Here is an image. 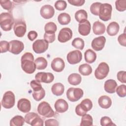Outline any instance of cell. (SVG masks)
I'll use <instances>...</instances> for the list:
<instances>
[{"mask_svg":"<svg viewBox=\"0 0 126 126\" xmlns=\"http://www.w3.org/2000/svg\"><path fill=\"white\" fill-rule=\"evenodd\" d=\"M21 67L23 70L28 74L34 72L36 68L34 62V57L31 53H25L21 57Z\"/></svg>","mask_w":126,"mask_h":126,"instance_id":"1","label":"cell"},{"mask_svg":"<svg viewBox=\"0 0 126 126\" xmlns=\"http://www.w3.org/2000/svg\"><path fill=\"white\" fill-rule=\"evenodd\" d=\"M14 19L9 12H3L0 15V26L4 31H9L12 29Z\"/></svg>","mask_w":126,"mask_h":126,"instance_id":"2","label":"cell"},{"mask_svg":"<svg viewBox=\"0 0 126 126\" xmlns=\"http://www.w3.org/2000/svg\"><path fill=\"white\" fill-rule=\"evenodd\" d=\"M93 107L92 101L89 98L83 100L75 108V113L79 116H82L91 110Z\"/></svg>","mask_w":126,"mask_h":126,"instance_id":"3","label":"cell"},{"mask_svg":"<svg viewBox=\"0 0 126 126\" xmlns=\"http://www.w3.org/2000/svg\"><path fill=\"white\" fill-rule=\"evenodd\" d=\"M37 112L39 115L46 118H51L55 115V112L50 105L46 101H42L38 104Z\"/></svg>","mask_w":126,"mask_h":126,"instance_id":"4","label":"cell"},{"mask_svg":"<svg viewBox=\"0 0 126 126\" xmlns=\"http://www.w3.org/2000/svg\"><path fill=\"white\" fill-rule=\"evenodd\" d=\"M112 11V5L107 3H104L101 4L98 16L99 18L103 21H107L110 20Z\"/></svg>","mask_w":126,"mask_h":126,"instance_id":"5","label":"cell"},{"mask_svg":"<svg viewBox=\"0 0 126 126\" xmlns=\"http://www.w3.org/2000/svg\"><path fill=\"white\" fill-rule=\"evenodd\" d=\"M25 122L31 126H43V120L36 113H28L25 116Z\"/></svg>","mask_w":126,"mask_h":126,"instance_id":"6","label":"cell"},{"mask_svg":"<svg viewBox=\"0 0 126 126\" xmlns=\"http://www.w3.org/2000/svg\"><path fill=\"white\" fill-rule=\"evenodd\" d=\"M15 102V96L14 94L11 91L6 92L2 97L1 100V105L3 107L6 109L12 108Z\"/></svg>","mask_w":126,"mask_h":126,"instance_id":"7","label":"cell"},{"mask_svg":"<svg viewBox=\"0 0 126 126\" xmlns=\"http://www.w3.org/2000/svg\"><path fill=\"white\" fill-rule=\"evenodd\" d=\"M82 89L79 88H70L66 91V97L71 102H75L79 100L83 96Z\"/></svg>","mask_w":126,"mask_h":126,"instance_id":"8","label":"cell"},{"mask_svg":"<svg viewBox=\"0 0 126 126\" xmlns=\"http://www.w3.org/2000/svg\"><path fill=\"white\" fill-rule=\"evenodd\" d=\"M109 72V67L105 62L100 63L94 71L95 77L98 80L105 78Z\"/></svg>","mask_w":126,"mask_h":126,"instance_id":"9","label":"cell"},{"mask_svg":"<svg viewBox=\"0 0 126 126\" xmlns=\"http://www.w3.org/2000/svg\"><path fill=\"white\" fill-rule=\"evenodd\" d=\"M49 43L44 39H37L32 44V49L37 54L45 52L48 48Z\"/></svg>","mask_w":126,"mask_h":126,"instance_id":"10","label":"cell"},{"mask_svg":"<svg viewBox=\"0 0 126 126\" xmlns=\"http://www.w3.org/2000/svg\"><path fill=\"white\" fill-rule=\"evenodd\" d=\"M13 30L16 36L19 37H23L27 31L26 23L23 20L16 21L14 23Z\"/></svg>","mask_w":126,"mask_h":126,"instance_id":"11","label":"cell"},{"mask_svg":"<svg viewBox=\"0 0 126 126\" xmlns=\"http://www.w3.org/2000/svg\"><path fill=\"white\" fill-rule=\"evenodd\" d=\"M9 52L14 54H19L24 49V43L18 40H12L9 42Z\"/></svg>","mask_w":126,"mask_h":126,"instance_id":"12","label":"cell"},{"mask_svg":"<svg viewBox=\"0 0 126 126\" xmlns=\"http://www.w3.org/2000/svg\"><path fill=\"white\" fill-rule=\"evenodd\" d=\"M66 58L69 63L71 64H75L81 61L82 59V54L79 50H73L68 53Z\"/></svg>","mask_w":126,"mask_h":126,"instance_id":"13","label":"cell"},{"mask_svg":"<svg viewBox=\"0 0 126 126\" xmlns=\"http://www.w3.org/2000/svg\"><path fill=\"white\" fill-rule=\"evenodd\" d=\"M72 31L68 28H63L59 32L58 39L61 43H65L70 40L72 37Z\"/></svg>","mask_w":126,"mask_h":126,"instance_id":"14","label":"cell"},{"mask_svg":"<svg viewBox=\"0 0 126 126\" xmlns=\"http://www.w3.org/2000/svg\"><path fill=\"white\" fill-rule=\"evenodd\" d=\"M35 79L39 82L44 83H50L54 79V75L50 72H40L35 75Z\"/></svg>","mask_w":126,"mask_h":126,"instance_id":"15","label":"cell"},{"mask_svg":"<svg viewBox=\"0 0 126 126\" xmlns=\"http://www.w3.org/2000/svg\"><path fill=\"white\" fill-rule=\"evenodd\" d=\"M40 13L42 18L45 19H49L52 18L54 15L55 10L51 5L46 4L41 7Z\"/></svg>","mask_w":126,"mask_h":126,"instance_id":"16","label":"cell"},{"mask_svg":"<svg viewBox=\"0 0 126 126\" xmlns=\"http://www.w3.org/2000/svg\"><path fill=\"white\" fill-rule=\"evenodd\" d=\"M106 42V38L103 36H100L94 38L92 41V48L96 51H99L103 49Z\"/></svg>","mask_w":126,"mask_h":126,"instance_id":"17","label":"cell"},{"mask_svg":"<svg viewBox=\"0 0 126 126\" xmlns=\"http://www.w3.org/2000/svg\"><path fill=\"white\" fill-rule=\"evenodd\" d=\"M51 66L54 71L60 72L64 69L65 63L63 59L58 57L53 60L51 63Z\"/></svg>","mask_w":126,"mask_h":126,"instance_id":"18","label":"cell"},{"mask_svg":"<svg viewBox=\"0 0 126 126\" xmlns=\"http://www.w3.org/2000/svg\"><path fill=\"white\" fill-rule=\"evenodd\" d=\"M17 107L20 111L23 113H28L31 109V102L27 98H21L18 101Z\"/></svg>","mask_w":126,"mask_h":126,"instance_id":"19","label":"cell"},{"mask_svg":"<svg viewBox=\"0 0 126 126\" xmlns=\"http://www.w3.org/2000/svg\"><path fill=\"white\" fill-rule=\"evenodd\" d=\"M91 25L90 22L86 20L79 23L78 25V32L83 36L88 35L91 32Z\"/></svg>","mask_w":126,"mask_h":126,"instance_id":"20","label":"cell"},{"mask_svg":"<svg viewBox=\"0 0 126 126\" xmlns=\"http://www.w3.org/2000/svg\"><path fill=\"white\" fill-rule=\"evenodd\" d=\"M54 107L56 112L60 113L66 112L68 109L67 102L63 99H58L54 104Z\"/></svg>","mask_w":126,"mask_h":126,"instance_id":"21","label":"cell"},{"mask_svg":"<svg viewBox=\"0 0 126 126\" xmlns=\"http://www.w3.org/2000/svg\"><path fill=\"white\" fill-rule=\"evenodd\" d=\"M117 87L116 81L113 79L106 80L104 83V88L105 91L109 94H113L116 92V88Z\"/></svg>","mask_w":126,"mask_h":126,"instance_id":"22","label":"cell"},{"mask_svg":"<svg viewBox=\"0 0 126 126\" xmlns=\"http://www.w3.org/2000/svg\"><path fill=\"white\" fill-rule=\"evenodd\" d=\"M98 103L100 107L104 109H108L112 105V100L107 95H102L98 98Z\"/></svg>","mask_w":126,"mask_h":126,"instance_id":"23","label":"cell"},{"mask_svg":"<svg viewBox=\"0 0 126 126\" xmlns=\"http://www.w3.org/2000/svg\"><path fill=\"white\" fill-rule=\"evenodd\" d=\"M105 25L99 21H95L93 24V32L96 35H101L103 34L105 32Z\"/></svg>","mask_w":126,"mask_h":126,"instance_id":"24","label":"cell"},{"mask_svg":"<svg viewBox=\"0 0 126 126\" xmlns=\"http://www.w3.org/2000/svg\"><path fill=\"white\" fill-rule=\"evenodd\" d=\"M120 26L116 22H111L107 27V32L110 36H115L119 32Z\"/></svg>","mask_w":126,"mask_h":126,"instance_id":"25","label":"cell"},{"mask_svg":"<svg viewBox=\"0 0 126 126\" xmlns=\"http://www.w3.org/2000/svg\"><path fill=\"white\" fill-rule=\"evenodd\" d=\"M85 61L89 63H92L95 62L96 59V54L93 50L89 49L84 53Z\"/></svg>","mask_w":126,"mask_h":126,"instance_id":"26","label":"cell"},{"mask_svg":"<svg viewBox=\"0 0 126 126\" xmlns=\"http://www.w3.org/2000/svg\"><path fill=\"white\" fill-rule=\"evenodd\" d=\"M51 91L54 95L60 96L64 93V87L63 85L61 83H56L52 86Z\"/></svg>","mask_w":126,"mask_h":126,"instance_id":"27","label":"cell"},{"mask_svg":"<svg viewBox=\"0 0 126 126\" xmlns=\"http://www.w3.org/2000/svg\"><path fill=\"white\" fill-rule=\"evenodd\" d=\"M68 83L74 86H76L80 84L82 81V78L80 75L78 73H72L70 74L67 78Z\"/></svg>","mask_w":126,"mask_h":126,"instance_id":"28","label":"cell"},{"mask_svg":"<svg viewBox=\"0 0 126 126\" xmlns=\"http://www.w3.org/2000/svg\"><path fill=\"white\" fill-rule=\"evenodd\" d=\"M78 71L82 75L88 76L92 73L93 69L89 64L84 63L79 66Z\"/></svg>","mask_w":126,"mask_h":126,"instance_id":"29","label":"cell"},{"mask_svg":"<svg viewBox=\"0 0 126 126\" xmlns=\"http://www.w3.org/2000/svg\"><path fill=\"white\" fill-rule=\"evenodd\" d=\"M25 118L22 116L16 115L13 117L10 121V126H22L25 123Z\"/></svg>","mask_w":126,"mask_h":126,"instance_id":"30","label":"cell"},{"mask_svg":"<svg viewBox=\"0 0 126 126\" xmlns=\"http://www.w3.org/2000/svg\"><path fill=\"white\" fill-rule=\"evenodd\" d=\"M34 63H35L36 68L38 70H43L45 69L48 64V63L46 59L42 57L36 58L34 61Z\"/></svg>","mask_w":126,"mask_h":126,"instance_id":"31","label":"cell"},{"mask_svg":"<svg viewBox=\"0 0 126 126\" xmlns=\"http://www.w3.org/2000/svg\"><path fill=\"white\" fill-rule=\"evenodd\" d=\"M58 21L59 24L62 25L68 24L71 21L70 16L66 13H62L58 17Z\"/></svg>","mask_w":126,"mask_h":126,"instance_id":"32","label":"cell"},{"mask_svg":"<svg viewBox=\"0 0 126 126\" xmlns=\"http://www.w3.org/2000/svg\"><path fill=\"white\" fill-rule=\"evenodd\" d=\"M93 125V120L92 117L87 114L82 116L81 121L80 125L81 126H91Z\"/></svg>","mask_w":126,"mask_h":126,"instance_id":"33","label":"cell"},{"mask_svg":"<svg viewBox=\"0 0 126 126\" xmlns=\"http://www.w3.org/2000/svg\"><path fill=\"white\" fill-rule=\"evenodd\" d=\"M75 18L76 20L79 23L84 20H86L88 18L87 13L84 9L79 10L75 13Z\"/></svg>","mask_w":126,"mask_h":126,"instance_id":"34","label":"cell"},{"mask_svg":"<svg viewBox=\"0 0 126 126\" xmlns=\"http://www.w3.org/2000/svg\"><path fill=\"white\" fill-rule=\"evenodd\" d=\"M71 44L75 48L81 50L83 49L85 46L84 40L80 37H77L74 38L72 41Z\"/></svg>","mask_w":126,"mask_h":126,"instance_id":"35","label":"cell"},{"mask_svg":"<svg viewBox=\"0 0 126 126\" xmlns=\"http://www.w3.org/2000/svg\"><path fill=\"white\" fill-rule=\"evenodd\" d=\"M57 30L56 24L52 22H50L46 24L44 27V31L47 33H55Z\"/></svg>","mask_w":126,"mask_h":126,"instance_id":"36","label":"cell"},{"mask_svg":"<svg viewBox=\"0 0 126 126\" xmlns=\"http://www.w3.org/2000/svg\"><path fill=\"white\" fill-rule=\"evenodd\" d=\"M45 95V91L43 88H42L39 91L34 92L32 93V96L34 99L37 101L41 100Z\"/></svg>","mask_w":126,"mask_h":126,"instance_id":"37","label":"cell"},{"mask_svg":"<svg viewBox=\"0 0 126 126\" xmlns=\"http://www.w3.org/2000/svg\"><path fill=\"white\" fill-rule=\"evenodd\" d=\"M116 9L120 12L126 10V0H117L115 2Z\"/></svg>","mask_w":126,"mask_h":126,"instance_id":"38","label":"cell"},{"mask_svg":"<svg viewBox=\"0 0 126 126\" xmlns=\"http://www.w3.org/2000/svg\"><path fill=\"white\" fill-rule=\"evenodd\" d=\"M101 3L100 2H96L93 3L90 7V11L91 12L95 15V16H98L99 14V10L100 7Z\"/></svg>","mask_w":126,"mask_h":126,"instance_id":"39","label":"cell"},{"mask_svg":"<svg viewBox=\"0 0 126 126\" xmlns=\"http://www.w3.org/2000/svg\"><path fill=\"white\" fill-rule=\"evenodd\" d=\"M0 4L3 9L9 11H10L13 8V3L9 0H0Z\"/></svg>","mask_w":126,"mask_h":126,"instance_id":"40","label":"cell"},{"mask_svg":"<svg viewBox=\"0 0 126 126\" xmlns=\"http://www.w3.org/2000/svg\"><path fill=\"white\" fill-rule=\"evenodd\" d=\"M100 125L102 126H113L116 125L113 123L111 119L107 116L102 117L100 119Z\"/></svg>","mask_w":126,"mask_h":126,"instance_id":"41","label":"cell"},{"mask_svg":"<svg viewBox=\"0 0 126 126\" xmlns=\"http://www.w3.org/2000/svg\"><path fill=\"white\" fill-rule=\"evenodd\" d=\"M54 6L57 10L62 11L65 9L67 6V4L65 0H60L56 1Z\"/></svg>","mask_w":126,"mask_h":126,"instance_id":"42","label":"cell"},{"mask_svg":"<svg viewBox=\"0 0 126 126\" xmlns=\"http://www.w3.org/2000/svg\"><path fill=\"white\" fill-rule=\"evenodd\" d=\"M30 86L34 92H37L42 89V85L39 81L36 80H33L30 82Z\"/></svg>","mask_w":126,"mask_h":126,"instance_id":"43","label":"cell"},{"mask_svg":"<svg viewBox=\"0 0 126 126\" xmlns=\"http://www.w3.org/2000/svg\"><path fill=\"white\" fill-rule=\"evenodd\" d=\"M116 92L120 97H125L126 95V86L125 85H120L117 87Z\"/></svg>","mask_w":126,"mask_h":126,"instance_id":"44","label":"cell"},{"mask_svg":"<svg viewBox=\"0 0 126 126\" xmlns=\"http://www.w3.org/2000/svg\"><path fill=\"white\" fill-rule=\"evenodd\" d=\"M44 39L48 43L53 42L55 40V33L45 32L44 34Z\"/></svg>","mask_w":126,"mask_h":126,"instance_id":"45","label":"cell"},{"mask_svg":"<svg viewBox=\"0 0 126 126\" xmlns=\"http://www.w3.org/2000/svg\"><path fill=\"white\" fill-rule=\"evenodd\" d=\"M0 53H5L9 51V43L6 41L1 40L0 42Z\"/></svg>","mask_w":126,"mask_h":126,"instance_id":"46","label":"cell"},{"mask_svg":"<svg viewBox=\"0 0 126 126\" xmlns=\"http://www.w3.org/2000/svg\"><path fill=\"white\" fill-rule=\"evenodd\" d=\"M117 79L123 83H126V72L125 71H120L117 73Z\"/></svg>","mask_w":126,"mask_h":126,"instance_id":"47","label":"cell"},{"mask_svg":"<svg viewBox=\"0 0 126 126\" xmlns=\"http://www.w3.org/2000/svg\"><path fill=\"white\" fill-rule=\"evenodd\" d=\"M118 41L122 46L124 47L126 46V34L125 32L120 34L118 36Z\"/></svg>","mask_w":126,"mask_h":126,"instance_id":"48","label":"cell"},{"mask_svg":"<svg viewBox=\"0 0 126 126\" xmlns=\"http://www.w3.org/2000/svg\"><path fill=\"white\" fill-rule=\"evenodd\" d=\"M68 2L71 5L81 6L83 5L85 2V0H68Z\"/></svg>","mask_w":126,"mask_h":126,"instance_id":"49","label":"cell"},{"mask_svg":"<svg viewBox=\"0 0 126 126\" xmlns=\"http://www.w3.org/2000/svg\"><path fill=\"white\" fill-rule=\"evenodd\" d=\"M59 125L58 121L54 119H48L45 121V126H58Z\"/></svg>","mask_w":126,"mask_h":126,"instance_id":"50","label":"cell"},{"mask_svg":"<svg viewBox=\"0 0 126 126\" xmlns=\"http://www.w3.org/2000/svg\"><path fill=\"white\" fill-rule=\"evenodd\" d=\"M38 34L36 32L34 31H31L28 33V38L31 41H33L37 37Z\"/></svg>","mask_w":126,"mask_h":126,"instance_id":"51","label":"cell"}]
</instances>
